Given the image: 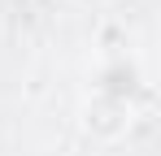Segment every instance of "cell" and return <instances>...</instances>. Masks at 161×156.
I'll list each match as a JSON object with an SVG mask.
<instances>
[{
    "label": "cell",
    "mask_w": 161,
    "mask_h": 156,
    "mask_svg": "<svg viewBox=\"0 0 161 156\" xmlns=\"http://www.w3.org/2000/svg\"><path fill=\"white\" fill-rule=\"evenodd\" d=\"M87 91L122 100V104H139V96H148V74H144V65H139L135 52H109V56H100L92 65Z\"/></svg>",
    "instance_id": "obj_1"
},
{
    "label": "cell",
    "mask_w": 161,
    "mask_h": 156,
    "mask_svg": "<svg viewBox=\"0 0 161 156\" xmlns=\"http://www.w3.org/2000/svg\"><path fill=\"white\" fill-rule=\"evenodd\" d=\"M79 126L83 134L92 139V143H122L135 126V104H122V100H109V96H92L87 91V100L79 108Z\"/></svg>",
    "instance_id": "obj_2"
}]
</instances>
